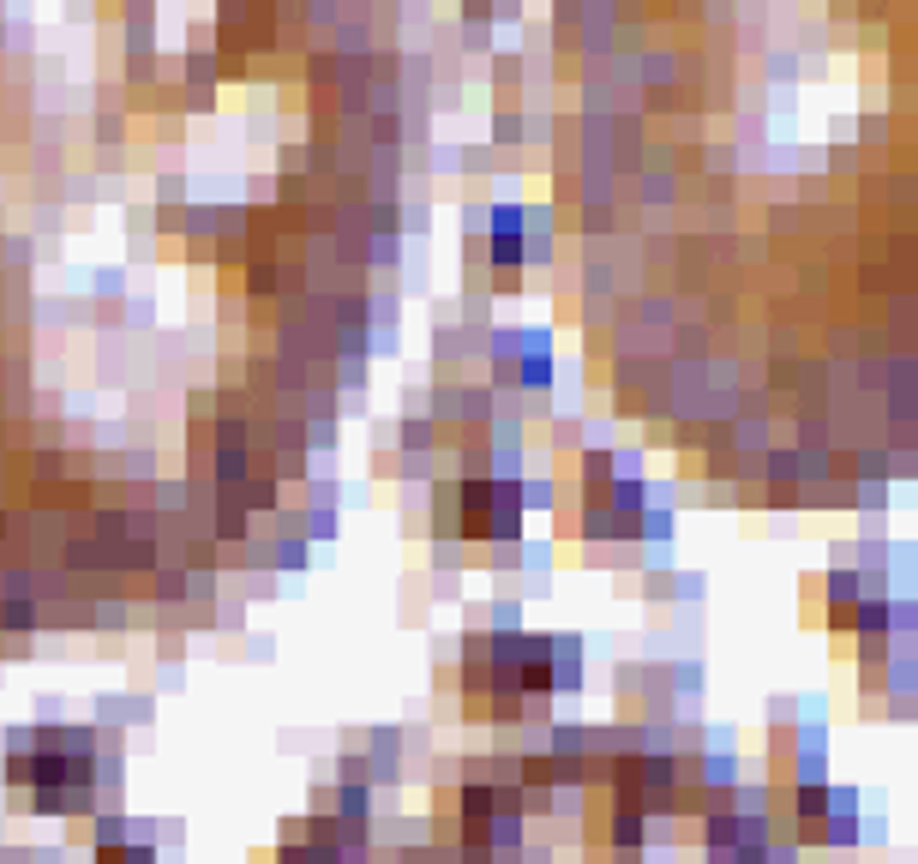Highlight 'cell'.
<instances>
[{
  "mask_svg": "<svg viewBox=\"0 0 918 864\" xmlns=\"http://www.w3.org/2000/svg\"><path fill=\"white\" fill-rule=\"evenodd\" d=\"M865 841V804H858V786H828V804H823V823H817V846H858Z\"/></svg>",
  "mask_w": 918,
  "mask_h": 864,
  "instance_id": "obj_1",
  "label": "cell"
}]
</instances>
